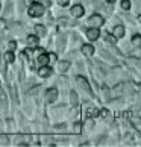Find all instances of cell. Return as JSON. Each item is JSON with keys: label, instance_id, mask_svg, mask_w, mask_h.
Masks as SVG:
<instances>
[{"label": "cell", "instance_id": "1", "mask_svg": "<svg viewBox=\"0 0 141 147\" xmlns=\"http://www.w3.org/2000/svg\"><path fill=\"white\" fill-rule=\"evenodd\" d=\"M28 12H29L30 17H41V15L44 14V6H43L41 3H32Z\"/></svg>", "mask_w": 141, "mask_h": 147}, {"label": "cell", "instance_id": "2", "mask_svg": "<svg viewBox=\"0 0 141 147\" xmlns=\"http://www.w3.org/2000/svg\"><path fill=\"white\" fill-rule=\"evenodd\" d=\"M88 23L91 24V28H99V26H102V24L105 23V20H103V17H102V15L94 14V15H91V17H90Z\"/></svg>", "mask_w": 141, "mask_h": 147}, {"label": "cell", "instance_id": "3", "mask_svg": "<svg viewBox=\"0 0 141 147\" xmlns=\"http://www.w3.org/2000/svg\"><path fill=\"white\" fill-rule=\"evenodd\" d=\"M86 36H88V40H91V41L99 40V36H100L99 28H90L88 30H86Z\"/></svg>", "mask_w": 141, "mask_h": 147}, {"label": "cell", "instance_id": "4", "mask_svg": "<svg viewBox=\"0 0 141 147\" xmlns=\"http://www.w3.org/2000/svg\"><path fill=\"white\" fill-rule=\"evenodd\" d=\"M56 97H58V91L55 88H50V90L46 91V102L52 103V102L56 100Z\"/></svg>", "mask_w": 141, "mask_h": 147}, {"label": "cell", "instance_id": "5", "mask_svg": "<svg viewBox=\"0 0 141 147\" xmlns=\"http://www.w3.org/2000/svg\"><path fill=\"white\" fill-rule=\"evenodd\" d=\"M52 74V68L47 67V65H41L40 70H38V76L40 78H49Z\"/></svg>", "mask_w": 141, "mask_h": 147}, {"label": "cell", "instance_id": "6", "mask_svg": "<svg viewBox=\"0 0 141 147\" xmlns=\"http://www.w3.org/2000/svg\"><path fill=\"white\" fill-rule=\"evenodd\" d=\"M84 12H85V11H84V8L80 6V5H74V6L72 8V15H73V17H76V18L82 17Z\"/></svg>", "mask_w": 141, "mask_h": 147}, {"label": "cell", "instance_id": "7", "mask_svg": "<svg viewBox=\"0 0 141 147\" xmlns=\"http://www.w3.org/2000/svg\"><path fill=\"white\" fill-rule=\"evenodd\" d=\"M78 84L82 86V88L85 90V91H88V94H93V92H91V86L88 85V82H86V79L85 78H82V76H79L78 78Z\"/></svg>", "mask_w": 141, "mask_h": 147}, {"label": "cell", "instance_id": "8", "mask_svg": "<svg viewBox=\"0 0 141 147\" xmlns=\"http://www.w3.org/2000/svg\"><path fill=\"white\" fill-rule=\"evenodd\" d=\"M26 41H28V44H29L30 49H36L38 47V36L36 35H29Z\"/></svg>", "mask_w": 141, "mask_h": 147}, {"label": "cell", "instance_id": "9", "mask_svg": "<svg viewBox=\"0 0 141 147\" xmlns=\"http://www.w3.org/2000/svg\"><path fill=\"white\" fill-rule=\"evenodd\" d=\"M82 53L85 56H91L94 53V47L91 44H85V46H82Z\"/></svg>", "mask_w": 141, "mask_h": 147}, {"label": "cell", "instance_id": "10", "mask_svg": "<svg viewBox=\"0 0 141 147\" xmlns=\"http://www.w3.org/2000/svg\"><path fill=\"white\" fill-rule=\"evenodd\" d=\"M36 62L40 65H47L49 62H50V61H49V55H44V52H43L41 55L36 58Z\"/></svg>", "mask_w": 141, "mask_h": 147}, {"label": "cell", "instance_id": "11", "mask_svg": "<svg viewBox=\"0 0 141 147\" xmlns=\"http://www.w3.org/2000/svg\"><path fill=\"white\" fill-rule=\"evenodd\" d=\"M114 35H115L117 38H121L124 35V28L123 26H115V28H114Z\"/></svg>", "mask_w": 141, "mask_h": 147}, {"label": "cell", "instance_id": "12", "mask_svg": "<svg viewBox=\"0 0 141 147\" xmlns=\"http://www.w3.org/2000/svg\"><path fill=\"white\" fill-rule=\"evenodd\" d=\"M132 44L135 46V47H141V35H134L132 36Z\"/></svg>", "mask_w": 141, "mask_h": 147}, {"label": "cell", "instance_id": "13", "mask_svg": "<svg viewBox=\"0 0 141 147\" xmlns=\"http://www.w3.org/2000/svg\"><path fill=\"white\" fill-rule=\"evenodd\" d=\"M35 32H36V34L38 35H46V28H44V26H41V24H36L35 26Z\"/></svg>", "mask_w": 141, "mask_h": 147}, {"label": "cell", "instance_id": "14", "mask_svg": "<svg viewBox=\"0 0 141 147\" xmlns=\"http://www.w3.org/2000/svg\"><path fill=\"white\" fill-rule=\"evenodd\" d=\"M5 61H6V62H9V64H12V62L15 61V56H14V53H12V52H8L6 55H5Z\"/></svg>", "mask_w": 141, "mask_h": 147}, {"label": "cell", "instance_id": "15", "mask_svg": "<svg viewBox=\"0 0 141 147\" xmlns=\"http://www.w3.org/2000/svg\"><path fill=\"white\" fill-rule=\"evenodd\" d=\"M68 67H70V62L68 61H64V62L59 64V70H61V71H67Z\"/></svg>", "mask_w": 141, "mask_h": 147}, {"label": "cell", "instance_id": "16", "mask_svg": "<svg viewBox=\"0 0 141 147\" xmlns=\"http://www.w3.org/2000/svg\"><path fill=\"white\" fill-rule=\"evenodd\" d=\"M97 114H100V112L97 111V109H93V108H91V109H88V111H86V117H88V118H91V117H96Z\"/></svg>", "mask_w": 141, "mask_h": 147}, {"label": "cell", "instance_id": "17", "mask_svg": "<svg viewBox=\"0 0 141 147\" xmlns=\"http://www.w3.org/2000/svg\"><path fill=\"white\" fill-rule=\"evenodd\" d=\"M105 38H106L108 42H111V44H115V41H117V36L115 35H105Z\"/></svg>", "mask_w": 141, "mask_h": 147}, {"label": "cell", "instance_id": "18", "mask_svg": "<svg viewBox=\"0 0 141 147\" xmlns=\"http://www.w3.org/2000/svg\"><path fill=\"white\" fill-rule=\"evenodd\" d=\"M121 8L124 11H128L129 8H131V2H129V0H123V2H121Z\"/></svg>", "mask_w": 141, "mask_h": 147}, {"label": "cell", "instance_id": "19", "mask_svg": "<svg viewBox=\"0 0 141 147\" xmlns=\"http://www.w3.org/2000/svg\"><path fill=\"white\" fill-rule=\"evenodd\" d=\"M72 103L74 106L78 105V94H76V92H72Z\"/></svg>", "mask_w": 141, "mask_h": 147}, {"label": "cell", "instance_id": "20", "mask_svg": "<svg viewBox=\"0 0 141 147\" xmlns=\"http://www.w3.org/2000/svg\"><path fill=\"white\" fill-rule=\"evenodd\" d=\"M80 129H82L80 123H76V124H74V132H76V134H79V132H80Z\"/></svg>", "mask_w": 141, "mask_h": 147}, {"label": "cell", "instance_id": "21", "mask_svg": "<svg viewBox=\"0 0 141 147\" xmlns=\"http://www.w3.org/2000/svg\"><path fill=\"white\" fill-rule=\"evenodd\" d=\"M100 115L102 117H109V111H108V109H102L100 111Z\"/></svg>", "mask_w": 141, "mask_h": 147}, {"label": "cell", "instance_id": "22", "mask_svg": "<svg viewBox=\"0 0 141 147\" xmlns=\"http://www.w3.org/2000/svg\"><path fill=\"white\" fill-rule=\"evenodd\" d=\"M8 46H9V49H11V50H15V47H17V42H15V41H11Z\"/></svg>", "mask_w": 141, "mask_h": 147}, {"label": "cell", "instance_id": "23", "mask_svg": "<svg viewBox=\"0 0 141 147\" xmlns=\"http://www.w3.org/2000/svg\"><path fill=\"white\" fill-rule=\"evenodd\" d=\"M68 2H70V0H58V3L61 5V6H67Z\"/></svg>", "mask_w": 141, "mask_h": 147}, {"label": "cell", "instance_id": "24", "mask_svg": "<svg viewBox=\"0 0 141 147\" xmlns=\"http://www.w3.org/2000/svg\"><path fill=\"white\" fill-rule=\"evenodd\" d=\"M49 61H50V62L56 61V55H55V53H50V55H49Z\"/></svg>", "mask_w": 141, "mask_h": 147}, {"label": "cell", "instance_id": "25", "mask_svg": "<svg viewBox=\"0 0 141 147\" xmlns=\"http://www.w3.org/2000/svg\"><path fill=\"white\" fill-rule=\"evenodd\" d=\"M43 2H44V5H46V6H50V3H52L50 0H43Z\"/></svg>", "mask_w": 141, "mask_h": 147}, {"label": "cell", "instance_id": "26", "mask_svg": "<svg viewBox=\"0 0 141 147\" xmlns=\"http://www.w3.org/2000/svg\"><path fill=\"white\" fill-rule=\"evenodd\" d=\"M106 2H108V3H114L115 0H106Z\"/></svg>", "mask_w": 141, "mask_h": 147}, {"label": "cell", "instance_id": "27", "mask_svg": "<svg viewBox=\"0 0 141 147\" xmlns=\"http://www.w3.org/2000/svg\"><path fill=\"white\" fill-rule=\"evenodd\" d=\"M138 21H140V23H141V15H138Z\"/></svg>", "mask_w": 141, "mask_h": 147}]
</instances>
